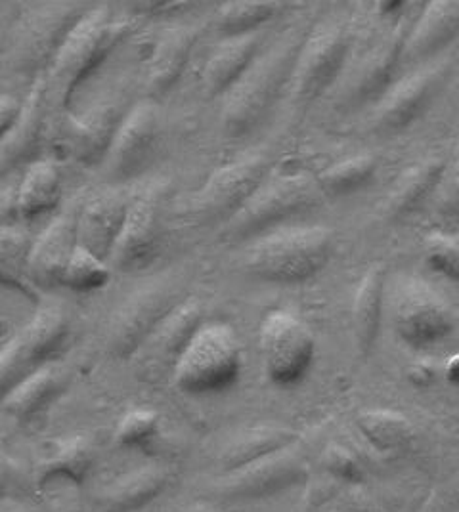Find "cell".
I'll return each instance as SVG.
<instances>
[{
  "mask_svg": "<svg viewBox=\"0 0 459 512\" xmlns=\"http://www.w3.org/2000/svg\"><path fill=\"white\" fill-rule=\"evenodd\" d=\"M159 113L150 102L132 106L115 132L104 159V172L115 182H123L146 171L159 148Z\"/></svg>",
  "mask_w": 459,
  "mask_h": 512,
  "instance_id": "12",
  "label": "cell"
},
{
  "mask_svg": "<svg viewBox=\"0 0 459 512\" xmlns=\"http://www.w3.org/2000/svg\"><path fill=\"white\" fill-rule=\"evenodd\" d=\"M20 218L33 220L52 211L62 197V176L56 163L37 161L23 174L18 186Z\"/></svg>",
  "mask_w": 459,
  "mask_h": 512,
  "instance_id": "28",
  "label": "cell"
},
{
  "mask_svg": "<svg viewBox=\"0 0 459 512\" xmlns=\"http://www.w3.org/2000/svg\"><path fill=\"white\" fill-rule=\"evenodd\" d=\"M442 193L440 199V209L442 213L459 214V169L452 174V180L448 182V188Z\"/></svg>",
  "mask_w": 459,
  "mask_h": 512,
  "instance_id": "42",
  "label": "cell"
},
{
  "mask_svg": "<svg viewBox=\"0 0 459 512\" xmlns=\"http://www.w3.org/2000/svg\"><path fill=\"white\" fill-rule=\"evenodd\" d=\"M129 205L119 193L102 192L90 197L79 211V245L104 260H110L111 251L125 226Z\"/></svg>",
  "mask_w": 459,
  "mask_h": 512,
  "instance_id": "18",
  "label": "cell"
},
{
  "mask_svg": "<svg viewBox=\"0 0 459 512\" xmlns=\"http://www.w3.org/2000/svg\"><path fill=\"white\" fill-rule=\"evenodd\" d=\"M111 266L108 260L90 253L83 245H77L67 264L62 285L73 291L100 289L110 281Z\"/></svg>",
  "mask_w": 459,
  "mask_h": 512,
  "instance_id": "37",
  "label": "cell"
},
{
  "mask_svg": "<svg viewBox=\"0 0 459 512\" xmlns=\"http://www.w3.org/2000/svg\"><path fill=\"white\" fill-rule=\"evenodd\" d=\"M23 109V100L10 96V94H2L0 98V136H4L10 128L16 125V121L20 119Z\"/></svg>",
  "mask_w": 459,
  "mask_h": 512,
  "instance_id": "41",
  "label": "cell"
},
{
  "mask_svg": "<svg viewBox=\"0 0 459 512\" xmlns=\"http://www.w3.org/2000/svg\"><path fill=\"white\" fill-rule=\"evenodd\" d=\"M94 461V451L85 438H67L56 442L41 461V478L64 476L81 482Z\"/></svg>",
  "mask_w": 459,
  "mask_h": 512,
  "instance_id": "33",
  "label": "cell"
},
{
  "mask_svg": "<svg viewBox=\"0 0 459 512\" xmlns=\"http://www.w3.org/2000/svg\"><path fill=\"white\" fill-rule=\"evenodd\" d=\"M241 371L238 335L226 323H203L173 371V381L182 392L209 394L236 383Z\"/></svg>",
  "mask_w": 459,
  "mask_h": 512,
  "instance_id": "5",
  "label": "cell"
},
{
  "mask_svg": "<svg viewBox=\"0 0 459 512\" xmlns=\"http://www.w3.org/2000/svg\"><path fill=\"white\" fill-rule=\"evenodd\" d=\"M199 33L201 29L192 23L178 25L169 29L155 43L146 62L144 77V85L150 96H163L180 79Z\"/></svg>",
  "mask_w": 459,
  "mask_h": 512,
  "instance_id": "20",
  "label": "cell"
},
{
  "mask_svg": "<svg viewBox=\"0 0 459 512\" xmlns=\"http://www.w3.org/2000/svg\"><path fill=\"white\" fill-rule=\"evenodd\" d=\"M157 432H159L157 413L150 409H134L119 421L113 438L121 448H136L150 442Z\"/></svg>",
  "mask_w": 459,
  "mask_h": 512,
  "instance_id": "38",
  "label": "cell"
},
{
  "mask_svg": "<svg viewBox=\"0 0 459 512\" xmlns=\"http://www.w3.org/2000/svg\"><path fill=\"white\" fill-rule=\"evenodd\" d=\"M377 161L372 155H356L335 163L328 171L322 172L318 182L328 195H347L366 186L375 174Z\"/></svg>",
  "mask_w": 459,
  "mask_h": 512,
  "instance_id": "36",
  "label": "cell"
},
{
  "mask_svg": "<svg viewBox=\"0 0 459 512\" xmlns=\"http://www.w3.org/2000/svg\"><path fill=\"white\" fill-rule=\"evenodd\" d=\"M64 386L66 371L62 365L48 362L41 369L27 375L14 388H10L2 398V407L14 419L27 421L52 404Z\"/></svg>",
  "mask_w": 459,
  "mask_h": 512,
  "instance_id": "24",
  "label": "cell"
},
{
  "mask_svg": "<svg viewBox=\"0 0 459 512\" xmlns=\"http://www.w3.org/2000/svg\"><path fill=\"white\" fill-rule=\"evenodd\" d=\"M69 333V318L62 308H44L33 320L4 344L0 354L2 394L50 362L52 354L64 344Z\"/></svg>",
  "mask_w": 459,
  "mask_h": 512,
  "instance_id": "9",
  "label": "cell"
},
{
  "mask_svg": "<svg viewBox=\"0 0 459 512\" xmlns=\"http://www.w3.org/2000/svg\"><path fill=\"white\" fill-rule=\"evenodd\" d=\"M408 35L410 33L406 29V25L400 23L385 39H381V43L373 46L372 52L366 56L364 64L360 67L358 83L354 90V98L358 102L372 98L389 85L394 69L400 62V56L406 50Z\"/></svg>",
  "mask_w": 459,
  "mask_h": 512,
  "instance_id": "26",
  "label": "cell"
},
{
  "mask_svg": "<svg viewBox=\"0 0 459 512\" xmlns=\"http://www.w3.org/2000/svg\"><path fill=\"white\" fill-rule=\"evenodd\" d=\"M285 10L284 2H261V0H236L222 4L217 12V25L226 37H238L257 31L259 25L270 22Z\"/></svg>",
  "mask_w": 459,
  "mask_h": 512,
  "instance_id": "34",
  "label": "cell"
},
{
  "mask_svg": "<svg viewBox=\"0 0 459 512\" xmlns=\"http://www.w3.org/2000/svg\"><path fill=\"white\" fill-rule=\"evenodd\" d=\"M79 211L67 209L54 218L43 234L33 241L29 260V281L50 289L62 285L67 264L79 245Z\"/></svg>",
  "mask_w": 459,
  "mask_h": 512,
  "instance_id": "16",
  "label": "cell"
},
{
  "mask_svg": "<svg viewBox=\"0 0 459 512\" xmlns=\"http://www.w3.org/2000/svg\"><path fill=\"white\" fill-rule=\"evenodd\" d=\"M322 195L324 190L320 182L306 172L278 176L264 182L240 211L226 222L222 235L234 241L259 234L293 214L316 207Z\"/></svg>",
  "mask_w": 459,
  "mask_h": 512,
  "instance_id": "6",
  "label": "cell"
},
{
  "mask_svg": "<svg viewBox=\"0 0 459 512\" xmlns=\"http://www.w3.org/2000/svg\"><path fill=\"white\" fill-rule=\"evenodd\" d=\"M425 256L431 268L459 283V243L444 234L425 237Z\"/></svg>",
  "mask_w": 459,
  "mask_h": 512,
  "instance_id": "39",
  "label": "cell"
},
{
  "mask_svg": "<svg viewBox=\"0 0 459 512\" xmlns=\"http://www.w3.org/2000/svg\"><path fill=\"white\" fill-rule=\"evenodd\" d=\"M169 482L167 470L142 467L121 476L104 493V503L110 511L127 512L155 499Z\"/></svg>",
  "mask_w": 459,
  "mask_h": 512,
  "instance_id": "29",
  "label": "cell"
},
{
  "mask_svg": "<svg viewBox=\"0 0 459 512\" xmlns=\"http://www.w3.org/2000/svg\"><path fill=\"white\" fill-rule=\"evenodd\" d=\"M295 434L285 428H261L247 432L222 451V465L228 472L247 467L276 451L291 448Z\"/></svg>",
  "mask_w": 459,
  "mask_h": 512,
  "instance_id": "31",
  "label": "cell"
},
{
  "mask_svg": "<svg viewBox=\"0 0 459 512\" xmlns=\"http://www.w3.org/2000/svg\"><path fill=\"white\" fill-rule=\"evenodd\" d=\"M438 85L437 69H421L398 81L377 107V125L400 130L425 111Z\"/></svg>",
  "mask_w": 459,
  "mask_h": 512,
  "instance_id": "21",
  "label": "cell"
},
{
  "mask_svg": "<svg viewBox=\"0 0 459 512\" xmlns=\"http://www.w3.org/2000/svg\"><path fill=\"white\" fill-rule=\"evenodd\" d=\"M264 369L276 384L299 383L314 360V337L303 321L285 310L270 312L261 323Z\"/></svg>",
  "mask_w": 459,
  "mask_h": 512,
  "instance_id": "11",
  "label": "cell"
},
{
  "mask_svg": "<svg viewBox=\"0 0 459 512\" xmlns=\"http://www.w3.org/2000/svg\"><path fill=\"white\" fill-rule=\"evenodd\" d=\"M350 33L339 20H324L310 27L291 77V96L306 106L324 94L347 62Z\"/></svg>",
  "mask_w": 459,
  "mask_h": 512,
  "instance_id": "7",
  "label": "cell"
},
{
  "mask_svg": "<svg viewBox=\"0 0 459 512\" xmlns=\"http://www.w3.org/2000/svg\"><path fill=\"white\" fill-rule=\"evenodd\" d=\"M331 255V232L322 226L284 228L259 239L247 255V268L272 283L314 278Z\"/></svg>",
  "mask_w": 459,
  "mask_h": 512,
  "instance_id": "4",
  "label": "cell"
},
{
  "mask_svg": "<svg viewBox=\"0 0 459 512\" xmlns=\"http://www.w3.org/2000/svg\"><path fill=\"white\" fill-rule=\"evenodd\" d=\"M31 237L16 224L0 228V278L6 285L23 287L29 281Z\"/></svg>",
  "mask_w": 459,
  "mask_h": 512,
  "instance_id": "35",
  "label": "cell"
},
{
  "mask_svg": "<svg viewBox=\"0 0 459 512\" xmlns=\"http://www.w3.org/2000/svg\"><path fill=\"white\" fill-rule=\"evenodd\" d=\"M138 12H148V14H169V12H182L194 4L190 2H138L134 4Z\"/></svg>",
  "mask_w": 459,
  "mask_h": 512,
  "instance_id": "43",
  "label": "cell"
},
{
  "mask_svg": "<svg viewBox=\"0 0 459 512\" xmlns=\"http://www.w3.org/2000/svg\"><path fill=\"white\" fill-rule=\"evenodd\" d=\"M301 474L303 465L299 459L291 455L289 448L282 449L247 467L232 470L224 484V491L240 497H259L293 484L301 478Z\"/></svg>",
  "mask_w": 459,
  "mask_h": 512,
  "instance_id": "22",
  "label": "cell"
},
{
  "mask_svg": "<svg viewBox=\"0 0 459 512\" xmlns=\"http://www.w3.org/2000/svg\"><path fill=\"white\" fill-rule=\"evenodd\" d=\"M87 10L73 2H48L27 10L12 22L10 39L2 41L4 69L44 75Z\"/></svg>",
  "mask_w": 459,
  "mask_h": 512,
  "instance_id": "3",
  "label": "cell"
},
{
  "mask_svg": "<svg viewBox=\"0 0 459 512\" xmlns=\"http://www.w3.org/2000/svg\"><path fill=\"white\" fill-rule=\"evenodd\" d=\"M360 432L372 442L373 448L385 453H398L410 448L414 442L412 423L389 409H370L358 415Z\"/></svg>",
  "mask_w": 459,
  "mask_h": 512,
  "instance_id": "32",
  "label": "cell"
},
{
  "mask_svg": "<svg viewBox=\"0 0 459 512\" xmlns=\"http://www.w3.org/2000/svg\"><path fill=\"white\" fill-rule=\"evenodd\" d=\"M446 377L452 381V383H459V354L452 356L448 362H446Z\"/></svg>",
  "mask_w": 459,
  "mask_h": 512,
  "instance_id": "45",
  "label": "cell"
},
{
  "mask_svg": "<svg viewBox=\"0 0 459 512\" xmlns=\"http://www.w3.org/2000/svg\"><path fill=\"white\" fill-rule=\"evenodd\" d=\"M308 31L295 25L268 44L232 86L222 109V127L230 136H243L263 121L282 88L291 83Z\"/></svg>",
  "mask_w": 459,
  "mask_h": 512,
  "instance_id": "1",
  "label": "cell"
},
{
  "mask_svg": "<svg viewBox=\"0 0 459 512\" xmlns=\"http://www.w3.org/2000/svg\"><path fill=\"white\" fill-rule=\"evenodd\" d=\"M326 463L331 472H335L337 476L347 478V480H358L362 474L360 463L354 459V455L350 453L349 449L341 448V446L329 448Z\"/></svg>",
  "mask_w": 459,
  "mask_h": 512,
  "instance_id": "40",
  "label": "cell"
},
{
  "mask_svg": "<svg viewBox=\"0 0 459 512\" xmlns=\"http://www.w3.org/2000/svg\"><path fill=\"white\" fill-rule=\"evenodd\" d=\"M459 35V0H435L425 6L408 35L406 58L431 56Z\"/></svg>",
  "mask_w": 459,
  "mask_h": 512,
  "instance_id": "25",
  "label": "cell"
},
{
  "mask_svg": "<svg viewBox=\"0 0 459 512\" xmlns=\"http://www.w3.org/2000/svg\"><path fill=\"white\" fill-rule=\"evenodd\" d=\"M435 365L429 362H417L408 369V377L412 383L417 386H425V384H431L435 381Z\"/></svg>",
  "mask_w": 459,
  "mask_h": 512,
  "instance_id": "44",
  "label": "cell"
},
{
  "mask_svg": "<svg viewBox=\"0 0 459 512\" xmlns=\"http://www.w3.org/2000/svg\"><path fill=\"white\" fill-rule=\"evenodd\" d=\"M159 188L148 190L129 205L119 239L111 251L110 266L136 270L152 260L163 235V197Z\"/></svg>",
  "mask_w": 459,
  "mask_h": 512,
  "instance_id": "14",
  "label": "cell"
},
{
  "mask_svg": "<svg viewBox=\"0 0 459 512\" xmlns=\"http://www.w3.org/2000/svg\"><path fill=\"white\" fill-rule=\"evenodd\" d=\"M444 176V161L442 159H425L416 167L404 172L394 184L393 192L387 197L385 213L391 218H402L406 214L419 209L429 195L437 190Z\"/></svg>",
  "mask_w": 459,
  "mask_h": 512,
  "instance_id": "27",
  "label": "cell"
},
{
  "mask_svg": "<svg viewBox=\"0 0 459 512\" xmlns=\"http://www.w3.org/2000/svg\"><path fill=\"white\" fill-rule=\"evenodd\" d=\"M203 310L196 299L182 300L171 314H167L134 352L138 356V369L148 379L175 371L176 362L186 344L203 325ZM132 354V356H134Z\"/></svg>",
  "mask_w": 459,
  "mask_h": 512,
  "instance_id": "15",
  "label": "cell"
},
{
  "mask_svg": "<svg viewBox=\"0 0 459 512\" xmlns=\"http://www.w3.org/2000/svg\"><path fill=\"white\" fill-rule=\"evenodd\" d=\"M270 169L272 161L257 153L213 172L197 193L194 214L205 222H228L263 186Z\"/></svg>",
  "mask_w": 459,
  "mask_h": 512,
  "instance_id": "10",
  "label": "cell"
},
{
  "mask_svg": "<svg viewBox=\"0 0 459 512\" xmlns=\"http://www.w3.org/2000/svg\"><path fill=\"white\" fill-rule=\"evenodd\" d=\"M263 46L261 33H245L226 37L209 56L203 69V88L209 96L228 94L241 79L247 67L257 58Z\"/></svg>",
  "mask_w": 459,
  "mask_h": 512,
  "instance_id": "23",
  "label": "cell"
},
{
  "mask_svg": "<svg viewBox=\"0 0 459 512\" xmlns=\"http://www.w3.org/2000/svg\"><path fill=\"white\" fill-rule=\"evenodd\" d=\"M396 335L412 348H429L446 339L454 329L448 304L421 281L402 287L394 304Z\"/></svg>",
  "mask_w": 459,
  "mask_h": 512,
  "instance_id": "13",
  "label": "cell"
},
{
  "mask_svg": "<svg viewBox=\"0 0 459 512\" xmlns=\"http://www.w3.org/2000/svg\"><path fill=\"white\" fill-rule=\"evenodd\" d=\"M50 109L46 73L35 77L31 90L23 100V109L16 125L0 138V171L8 172L29 161L43 140L46 111Z\"/></svg>",
  "mask_w": 459,
  "mask_h": 512,
  "instance_id": "17",
  "label": "cell"
},
{
  "mask_svg": "<svg viewBox=\"0 0 459 512\" xmlns=\"http://www.w3.org/2000/svg\"><path fill=\"white\" fill-rule=\"evenodd\" d=\"M383 287H385V272L381 270V266H373L372 270L364 274V278L356 289L352 316H354V327H356V341L364 354L370 352L379 333Z\"/></svg>",
  "mask_w": 459,
  "mask_h": 512,
  "instance_id": "30",
  "label": "cell"
},
{
  "mask_svg": "<svg viewBox=\"0 0 459 512\" xmlns=\"http://www.w3.org/2000/svg\"><path fill=\"white\" fill-rule=\"evenodd\" d=\"M127 111L123 113L117 102H100L87 113L73 119L69 125V148L75 159L83 165L104 163L115 132L121 127Z\"/></svg>",
  "mask_w": 459,
  "mask_h": 512,
  "instance_id": "19",
  "label": "cell"
},
{
  "mask_svg": "<svg viewBox=\"0 0 459 512\" xmlns=\"http://www.w3.org/2000/svg\"><path fill=\"white\" fill-rule=\"evenodd\" d=\"M182 300V287L175 276L155 279L134 291L111 320L108 331L111 352L123 358L132 356L159 321L171 314Z\"/></svg>",
  "mask_w": 459,
  "mask_h": 512,
  "instance_id": "8",
  "label": "cell"
},
{
  "mask_svg": "<svg viewBox=\"0 0 459 512\" xmlns=\"http://www.w3.org/2000/svg\"><path fill=\"white\" fill-rule=\"evenodd\" d=\"M131 31V22L113 18L110 6L88 8L69 31L60 52L46 71L48 100L54 109H67L73 92L98 69L111 50Z\"/></svg>",
  "mask_w": 459,
  "mask_h": 512,
  "instance_id": "2",
  "label": "cell"
}]
</instances>
